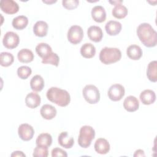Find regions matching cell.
I'll list each match as a JSON object with an SVG mask.
<instances>
[{
  "label": "cell",
  "instance_id": "cell-1",
  "mask_svg": "<svg viewBox=\"0 0 157 157\" xmlns=\"http://www.w3.org/2000/svg\"><path fill=\"white\" fill-rule=\"evenodd\" d=\"M137 34L145 47H153L156 45L157 33L149 23L140 24L137 28Z\"/></svg>",
  "mask_w": 157,
  "mask_h": 157
},
{
  "label": "cell",
  "instance_id": "cell-2",
  "mask_svg": "<svg viewBox=\"0 0 157 157\" xmlns=\"http://www.w3.org/2000/svg\"><path fill=\"white\" fill-rule=\"evenodd\" d=\"M47 99L61 107L67 106L71 101L69 93L65 90L58 87H51L47 91Z\"/></svg>",
  "mask_w": 157,
  "mask_h": 157
},
{
  "label": "cell",
  "instance_id": "cell-3",
  "mask_svg": "<svg viewBox=\"0 0 157 157\" xmlns=\"http://www.w3.org/2000/svg\"><path fill=\"white\" fill-rule=\"evenodd\" d=\"M121 52L117 48H103L99 53V59L104 64H110L120 60Z\"/></svg>",
  "mask_w": 157,
  "mask_h": 157
},
{
  "label": "cell",
  "instance_id": "cell-4",
  "mask_svg": "<svg viewBox=\"0 0 157 157\" xmlns=\"http://www.w3.org/2000/svg\"><path fill=\"white\" fill-rule=\"evenodd\" d=\"M95 137V131L90 126H83L79 132L78 137V145L84 148H86L90 146L91 141Z\"/></svg>",
  "mask_w": 157,
  "mask_h": 157
},
{
  "label": "cell",
  "instance_id": "cell-5",
  "mask_svg": "<svg viewBox=\"0 0 157 157\" xmlns=\"http://www.w3.org/2000/svg\"><path fill=\"white\" fill-rule=\"evenodd\" d=\"M84 99L89 104H93L100 100V93L98 88L93 85H86L82 90Z\"/></svg>",
  "mask_w": 157,
  "mask_h": 157
},
{
  "label": "cell",
  "instance_id": "cell-6",
  "mask_svg": "<svg viewBox=\"0 0 157 157\" xmlns=\"http://www.w3.org/2000/svg\"><path fill=\"white\" fill-rule=\"evenodd\" d=\"M67 39L72 44L80 43L83 37V31L81 26L73 25L71 26L67 31Z\"/></svg>",
  "mask_w": 157,
  "mask_h": 157
},
{
  "label": "cell",
  "instance_id": "cell-7",
  "mask_svg": "<svg viewBox=\"0 0 157 157\" xmlns=\"http://www.w3.org/2000/svg\"><path fill=\"white\" fill-rule=\"evenodd\" d=\"M125 93L124 88L123 85L116 83L112 85L108 90L107 94L109 99L113 101H118L121 100Z\"/></svg>",
  "mask_w": 157,
  "mask_h": 157
},
{
  "label": "cell",
  "instance_id": "cell-8",
  "mask_svg": "<svg viewBox=\"0 0 157 157\" xmlns=\"http://www.w3.org/2000/svg\"><path fill=\"white\" fill-rule=\"evenodd\" d=\"M20 42V38L18 34L12 31L7 32L3 37L2 43L4 46L9 49L16 48Z\"/></svg>",
  "mask_w": 157,
  "mask_h": 157
},
{
  "label": "cell",
  "instance_id": "cell-9",
  "mask_svg": "<svg viewBox=\"0 0 157 157\" xmlns=\"http://www.w3.org/2000/svg\"><path fill=\"white\" fill-rule=\"evenodd\" d=\"M18 134L20 138L24 141H28L33 139L34 130L32 126L27 123H23L19 126Z\"/></svg>",
  "mask_w": 157,
  "mask_h": 157
},
{
  "label": "cell",
  "instance_id": "cell-10",
  "mask_svg": "<svg viewBox=\"0 0 157 157\" xmlns=\"http://www.w3.org/2000/svg\"><path fill=\"white\" fill-rule=\"evenodd\" d=\"M1 9L7 14H14L19 10L18 4L13 0H2L0 2Z\"/></svg>",
  "mask_w": 157,
  "mask_h": 157
},
{
  "label": "cell",
  "instance_id": "cell-11",
  "mask_svg": "<svg viewBox=\"0 0 157 157\" xmlns=\"http://www.w3.org/2000/svg\"><path fill=\"white\" fill-rule=\"evenodd\" d=\"M87 34L89 39L94 42H100L103 37V33L101 28L98 26H91L87 30Z\"/></svg>",
  "mask_w": 157,
  "mask_h": 157
},
{
  "label": "cell",
  "instance_id": "cell-12",
  "mask_svg": "<svg viewBox=\"0 0 157 157\" xmlns=\"http://www.w3.org/2000/svg\"><path fill=\"white\" fill-rule=\"evenodd\" d=\"M94 147L95 151L101 155L107 154L110 151V144L104 138L98 139L94 143Z\"/></svg>",
  "mask_w": 157,
  "mask_h": 157
},
{
  "label": "cell",
  "instance_id": "cell-13",
  "mask_svg": "<svg viewBox=\"0 0 157 157\" xmlns=\"http://www.w3.org/2000/svg\"><path fill=\"white\" fill-rule=\"evenodd\" d=\"M123 107L128 112H135L139 107V100L134 96H129L124 99L123 101Z\"/></svg>",
  "mask_w": 157,
  "mask_h": 157
},
{
  "label": "cell",
  "instance_id": "cell-14",
  "mask_svg": "<svg viewBox=\"0 0 157 157\" xmlns=\"http://www.w3.org/2000/svg\"><path fill=\"white\" fill-rule=\"evenodd\" d=\"M91 17L93 19L98 22H104L106 19V12L105 9L101 6H96L91 10Z\"/></svg>",
  "mask_w": 157,
  "mask_h": 157
},
{
  "label": "cell",
  "instance_id": "cell-15",
  "mask_svg": "<svg viewBox=\"0 0 157 157\" xmlns=\"http://www.w3.org/2000/svg\"><path fill=\"white\" fill-rule=\"evenodd\" d=\"M121 24L117 21L110 20L108 21L105 26L106 33L110 36H116L118 34L121 30Z\"/></svg>",
  "mask_w": 157,
  "mask_h": 157
},
{
  "label": "cell",
  "instance_id": "cell-16",
  "mask_svg": "<svg viewBox=\"0 0 157 157\" xmlns=\"http://www.w3.org/2000/svg\"><path fill=\"white\" fill-rule=\"evenodd\" d=\"M41 101L40 96L36 93L31 92L28 93L25 98V103L26 106L31 109H35L38 107Z\"/></svg>",
  "mask_w": 157,
  "mask_h": 157
},
{
  "label": "cell",
  "instance_id": "cell-17",
  "mask_svg": "<svg viewBox=\"0 0 157 157\" xmlns=\"http://www.w3.org/2000/svg\"><path fill=\"white\" fill-rule=\"evenodd\" d=\"M58 141L59 144L65 148H72L74 144L73 137L69 136L68 133L66 131L62 132L59 134L58 138Z\"/></svg>",
  "mask_w": 157,
  "mask_h": 157
},
{
  "label": "cell",
  "instance_id": "cell-18",
  "mask_svg": "<svg viewBox=\"0 0 157 157\" xmlns=\"http://www.w3.org/2000/svg\"><path fill=\"white\" fill-rule=\"evenodd\" d=\"M40 113L41 116L45 120H52L56 115V109L50 104H44L42 106Z\"/></svg>",
  "mask_w": 157,
  "mask_h": 157
},
{
  "label": "cell",
  "instance_id": "cell-19",
  "mask_svg": "<svg viewBox=\"0 0 157 157\" xmlns=\"http://www.w3.org/2000/svg\"><path fill=\"white\" fill-rule=\"evenodd\" d=\"M140 99L144 105H150L156 100L155 93L151 90H145L140 94Z\"/></svg>",
  "mask_w": 157,
  "mask_h": 157
},
{
  "label": "cell",
  "instance_id": "cell-20",
  "mask_svg": "<svg viewBox=\"0 0 157 157\" xmlns=\"http://www.w3.org/2000/svg\"><path fill=\"white\" fill-rule=\"evenodd\" d=\"M48 24L44 21H37L33 26V32L37 37H44L48 31Z\"/></svg>",
  "mask_w": 157,
  "mask_h": 157
},
{
  "label": "cell",
  "instance_id": "cell-21",
  "mask_svg": "<svg viewBox=\"0 0 157 157\" xmlns=\"http://www.w3.org/2000/svg\"><path fill=\"white\" fill-rule=\"evenodd\" d=\"M126 54L130 59L138 60L142 56V50L139 45H131L126 50Z\"/></svg>",
  "mask_w": 157,
  "mask_h": 157
},
{
  "label": "cell",
  "instance_id": "cell-22",
  "mask_svg": "<svg viewBox=\"0 0 157 157\" xmlns=\"http://www.w3.org/2000/svg\"><path fill=\"white\" fill-rule=\"evenodd\" d=\"M17 58L20 62L28 63L33 61L34 54L31 50L28 48H23L18 52Z\"/></svg>",
  "mask_w": 157,
  "mask_h": 157
},
{
  "label": "cell",
  "instance_id": "cell-23",
  "mask_svg": "<svg viewBox=\"0 0 157 157\" xmlns=\"http://www.w3.org/2000/svg\"><path fill=\"white\" fill-rule=\"evenodd\" d=\"M36 145L42 147H49L52 143V137L48 133H42L36 139Z\"/></svg>",
  "mask_w": 157,
  "mask_h": 157
},
{
  "label": "cell",
  "instance_id": "cell-24",
  "mask_svg": "<svg viewBox=\"0 0 157 157\" xmlns=\"http://www.w3.org/2000/svg\"><path fill=\"white\" fill-rule=\"evenodd\" d=\"M80 54L85 58H93L96 54V48L91 43H85L80 48Z\"/></svg>",
  "mask_w": 157,
  "mask_h": 157
},
{
  "label": "cell",
  "instance_id": "cell-25",
  "mask_svg": "<svg viewBox=\"0 0 157 157\" xmlns=\"http://www.w3.org/2000/svg\"><path fill=\"white\" fill-rule=\"evenodd\" d=\"M30 86L34 91H40L44 86V78L40 75H36L33 77L30 81Z\"/></svg>",
  "mask_w": 157,
  "mask_h": 157
},
{
  "label": "cell",
  "instance_id": "cell-26",
  "mask_svg": "<svg viewBox=\"0 0 157 157\" xmlns=\"http://www.w3.org/2000/svg\"><path fill=\"white\" fill-rule=\"evenodd\" d=\"M147 76L148 80L152 82H156L157 81V61H151L147 69Z\"/></svg>",
  "mask_w": 157,
  "mask_h": 157
},
{
  "label": "cell",
  "instance_id": "cell-27",
  "mask_svg": "<svg viewBox=\"0 0 157 157\" xmlns=\"http://www.w3.org/2000/svg\"><path fill=\"white\" fill-rule=\"evenodd\" d=\"M28 23V19L25 15H19L15 17L12 22V26L17 29L21 30L26 27Z\"/></svg>",
  "mask_w": 157,
  "mask_h": 157
},
{
  "label": "cell",
  "instance_id": "cell-28",
  "mask_svg": "<svg viewBox=\"0 0 157 157\" xmlns=\"http://www.w3.org/2000/svg\"><path fill=\"white\" fill-rule=\"evenodd\" d=\"M128 12L127 8L121 4L115 5L112 11L113 16L118 19L124 18L128 15Z\"/></svg>",
  "mask_w": 157,
  "mask_h": 157
},
{
  "label": "cell",
  "instance_id": "cell-29",
  "mask_svg": "<svg viewBox=\"0 0 157 157\" xmlns=\"http://www.w3.org/2000/svg\"><path fill=\"white\" fill-rule=\"evenodd\" d=\"M36 52L40 58H44L52 52V49L48 44L40 43L36 47Z\"/></svg>",
  "mask_w": 157,
  "mask_h": 157
},
{
  "label": "cell",
  "instance_id": "cell-30",
  "mask_svg": "<svg viewBox=\"0 0 157 157\" xmlns=\"http://www.w3.org/2000/svg\"><path fill=\"white\" fill-rule=\"evenodd\" d=\"M14 61L13 55L9 52H1L0 54V63L2 66L8 67L10 66Z\"/></svg>",
  "mask_w": 157,
  "mask_h": 157
},
{
  "label": "cell",
  "instance_id": "cell-31",
  "mask_svg": "<svg viewBox=\"0 0 157 157\" xmlns=\"http://www.w3.org/2000/svg\"><path fill=\"white\" fill-rule=\"evenodd\" d=\"M59 58L55 53L51 52L47 56L42 58V63L43 64H50L55 66H58L59 64Z\"/></svg>",
  "mask_w": 157,
  "mask_h": 157
},
{
  "label": "cell",
  "instance_id": "cell-32",
  "mask_svg": "<svg viewBox=\"0 0 157 157\" xmlns=\"http://www.w3.org/2000/svg\"><path fill=\"white\" fill-rule=\"evenodd\" d=\"M31 72H32L31 69L29 67L26 66H20L17 69L18 76L23 80L26 79L31 74Z\"/></svg>",
  "mask_w": 157,
  "mask_h": 157
},
{
  "label": "cell",
  "instance_id": "cell-33",
  "mask_svg": "<svg viewBox=\"0 0 157 157\" xmlns=\"http://www.w3.org/2000/svg\"><path fill=\"white\" fill-rule=\"evenodd\" d=\"M48 155V148L37 146L33 152V156L34 157H47Z\"/></svg>",
  "mask_w": 157,
  "mask_h": 157
},
{
  "label": "cell",
  "instance_id": "cell-34",
  "mask_svg": "<svg viewBox=\"0 0 157 157\" xmlns=\"http://www.w3.org/2000/svg\"><path fill=\"white\" fill-rule=\"evenodd\" d=\"M63 6L68 10H72L77 7L79 4L78 0H63L62 1Z\"/></svg>",
  "mask_w": 157,
  "mask_h": 157
},
{
  "label": "cell",
  "instance_id": "cell-35",
  "mask_svg": "<svg viewBox=\"0 0 157 157\" xmlns=\"http://www.w3.org/2000/svg\"><path fill=\"white\" fill-rule=\"evenodd\" d=\"M52 156L56 157V156H67V154L66 151L60 148H55L52 150Z\"/></svg>",
  "mask_w": 157,
  "mask_h": 157
},
{
  "label": "cell",
  "instance_id": "cell-36",
  "mask_svg": "<svg viewBox=\"0 0 157 157\" xmlns=\"http://www.w3.org/2000/svg\"><path fill=\"white\" fill-rule=\"evenodd\" d=\"M12 157L13 156H25V154L23 153L22 151H13L11 155H10Z\"/></svg>",
  "mask_w": 157,
  "mask_h": 157
},
{
  "label": "cell",
  "instance_id": "cell-37",
  "mask_svg": "<svg viewBox=\"0 0 157 157\" xmlns=\"http://www.w3.org/2000/svg\"><path fill=\"white\" fill-rule=\"evenodd\" d=\"M144 151L142 150H137L135 151L134 156H144Z\"/></svg>",
  "mask_w": 157,
  "mask_h": 157
},
{
  "label": "cell",
  "instance_id": "cell-38",
  "mask_svg": "<svg viewBox=\"0 0 157 157\" xmlns=\"http://www.w3.org/2000/svg\"><path fill=\"white\" fill-rule=\"evenodd\" d=\"M109 2L115 6V5H117V4H121L123 2V1H110Z\"/></svg>",
  "mask_w": 157,
  "mask_h": 157
}]
</instances>
